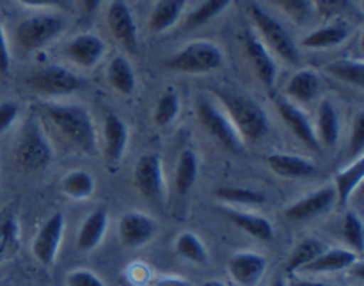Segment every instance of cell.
Returning <instances> with one entry per match:
<instances>
[{
	"mask_svg": "<svg viewBox=\"0 0 364 286\" xmlns=\"http://www.w3.org/2000/svg\"><path fill=\"white\" fill-rule=\"evenodd\" d=\"M315 9L326 18L340 16V14L352 11V0H313Z\"/></svg>",
	"mask_w": 364,
	"mask_h": 286,
	"instance_id": "cell-39",
	"label": "cell"
},
{
	"mask_svg": "<svg viewBox=\"0 0 364 286\" xmlns=\"http://www.w3.org/2000/svg\"><path fill=\"white\" fill-rule=\"evenodd\" d=\"M11 68V52L9 45H7L6 32H4L2 23H0V73L7 75Z\"/></svg>",
	"mask_w": 364,
	"mask_h": 286,
	"instance_id": "cell-44",
	"label": "cell"
},
{
	"mask_svg": "<svg viewBox=\"0 0 364 286\" xmlns=\"http://www.w3.org/2000/svg\"><path fill=\"white\" fill-rule=\"evenodd\" d=\"M25 84L36 95L52 98V96H70L73 92L82 91L87 82H85L84 77L68 70V68L50 64V66L32 71L27 80H25Z\"/></svg>",
	"mask_w": 364,
	"mask_h": 286,
	"instance_id": "cell-7",
	"label": "cell"
},
{
	"mask_svg": "<svg viewBox=\"0 0 364 286\" xmlns=\"http://www.w3.org/2000/svg\"><path fill=\"white\" fill-rule=\"evenodd\" d=\"M352 36V27L345 21H333L322 25L302 38L301 46L308 50H329L340 46Z\"/></svg>",
	"mask_w": 364,
	"mask_h": 286,
	"instance_id": "cell-21",
	"label": "cell"
},
{
	"mask_svg": "<svg viewBox=\"0 0 364 286\" xmlns=\"http://www.w3.org/2000/svg\"><path fill=\"white\" fill-rule=\"evenodd\" d=\"M231 2H233V0H205V2L199 4L198 9L192 11V13L188 14L185 25H187L188 28L203 27V25L212 21L215 16H219L220 13H224V11L230 7Z\"/></svg>",
	"mask_w": 364,
	"mask_h": 286,
	"instance_id": "cell-36",
	"label": "cell"
},
{
	"mask_svg": "<svg viewBox=\"0 0 364 286\" xmlns=\"http://www.w3.org/2000/svg\"><path fill=\"white\" fill-rule=\"evenodd\" d=\"M364 178V157L359 155L352 164H348L345 169L336 173L334 176V191H336V199L341 205H347L348 199L355 192V189L361 185Z\"/></svg>",
	"mask_w": 364,
	"mask_h": 286,
	"instance_id": "cell-27",
	"label": "cell"
},
{
	"mask_svg": "<svg viewBox=\"0 0 364 286\" xmlns=\"http://www.w3.org/2000/svg\"><path fill=\"white\" fill-rule=\"evenodd\" d=\"M103 157L109 164H119L130 141V132L123 117L109 112L103 120Z\"/></svg>",
	"mask_w": 364,
	"mask_h": 286,
	"instance_id": "cell-18",
	"label": "cell"
},
{
	"mask_svg": "<svg viewBox=\"0 0 364 286\" xmlns=\"http://www.w3.org/2000/svg\"><path fill=\"white\" fill-rule=\"evenodd\" d=\"M224 216L230 219V223H233L235 226L240 228L244 233L255 237L256 240L270 242L274 238L272 223H270L269 219H265V217L255 216V213L240 212V210H235V208H226L224 210Z\"/></svg>",
	"mask_w": 364,
	"mask_h": 286,
	"instance_id": "cell-25",
	"label": "cell"
},
{
	"mask_svg": "<svg viewBox=\"0 0 364 286\" xmlns=\"http://www.w3.org/2000/svg\"><path fill=\"white\" fill-rule=\"evenodd\" d=\"M198 120L203 130L228 152H242L245 148L244 139L240 137L238 130L235 128L233 121L226 114V110L219 105L215 98L199 96L198 98Z\"/></svg>",
	"mask_w": 364,
	"mask_h": 286,
	"instance_id": "cell-6",
	"label": "cell"
},
{
	"mask_svg": "<svg viewBox=\"0 0 364 286\" xmlns=\"http://www.w3.org/2000/svg\"><path fill=\"white\" fill-rule=\"evenodd\" d=\"M43 117L52 125L53 130L73 148L84 153H95L98 137H96L95 121L91 112L84 105L77 103L46 102L43 105Z\"/></svg>",
	"mask_w": 364,
	"mask_h": 286,
	"instance_id": "cell-1",
	"label": "cell"
},
{
	"mask_svg": "<svg viewBox=\"0 0 364 286\" xmlns=\"http://www.w3.org/2000/svg\"><path fill=\"white\" fill-rule=\"evenodd\" d=\"M343 237L350 249L358 255H361L364 249V231L363 221L355 212H347L343 219Z\"/></svg>",
	"mask_w": 364,
	"mask_h": 286,
	"instance_id": "cell-38",
	"label": "cell"
},
{
	"mask_svg": "<svg viewBox=\"0 0 364 286\" xmlns=\"http://www.w3.org/2000/svg\"><path fill=\"white\" fill-rule=\"evenodd\" d=\"M323 251H326V248H323L322 242L316 240V238H304V240L299 242L297 248L291 251L290 258H288L287 262V272H299L302 267H306L309 262H313V260L318 255H322Z\"/></svg>",
	"mask_w": 364,
	"mask_h": 286,
	"instance_id": "cell-32",
	"label": "cell"
},
{
	"mask_svg": "<svg viewBox=\"0 0 364 286\" xmlns=\"http://www.w3.org/2000/svg\"><path fill=\"white\" fill-rule=\"evenodd\" d=\"M119 238L127 248H142L156 235V221L141 212L124 213L117 224Z\"/></svg>",
	"mask_w": 364,
	"mask_h": 286,
	"instance_id": "cell-16",
	"label": "cell"
},
{
	"mask_svg": "<svg viewBox=\"0 0 364 286\" xmlns=\"http://www.w3.org/2000/svg\"><path fill=\"white\" fill-rule=\"evenodd\" d=\"M95 189V176H92L91 173H87V171L75 169L60 180V191H63L68 198L78 199V201L91 198Z\"/></svg>",
	"mask_w": 364,
	"mask_h": 286,
	"instance_id": "cell-31",
	"label": "cell"
},
{
	"mask_svg": "<svg viewBox=\"0 0 364 286\" xmlns=\"http://www.w3.org/2000/svg\"><path fill=\"white\" fill-rule=\"evenodd\" d=\"M199 176V159L194 149H183L174 169V189L178 196H187Z\"/></svg>",
	"mask_w": 364,
	"mask_h": 286,
	"instance_id": "cell-29",
	"label": "cell"
},
{
	"mask_svg": "<svg viewBox=\"0 0 364 286\" xmlns=\"http://www.w3.org/2000/svg\"><path fill=\"white\" fill-rule=\"evenodd\" d=\"M68 28V18L60 11L32 14L14 28V39L23 52H36L55 41Z\"/></svg>",
	"mask_w": 364,
	"mask_h": 286,
	"instance_id": "cell-5",
	"label": "cell"
},
{
	"mask_svg": "<svg viewBox=\"0 0 364 286\" xmlns=\"http://www.w3.org/2000/svg\"><path fill=\"white\" fill-rule=\"evenodd\" d=\"M201 286H226V285L220 283V281H217V280H210V281H205Z\"/></svg>",
	"mask_w": 364,
	"mask_h": 286,
	"instance_id": "cell-49",
	"label": "cell"
},
{
	"mask_svg": "<svg viewBox=\"0 0 364 286\" xmlns=\"http://www.w3.org/2000/svg\"><path fill=\"white\" fill-rule=\"evenodd\" d=\"M149 286H194L191 281L183 280V277H160L155 280Z\"/></svg>",
	"mask_w": 364,
	"mask_h": 286,
	"instance_id": "cell-46",
	"label": "cell"
},
{
	"mask_svg": "<svg viewBox=\"0 0 364 286\" xmlns=\"http://www.w3.org/2000/svg\"><path fill=\"white\" fill-rule=\"evenodd\" d=\"M215 198L237 206H259L267 201L263 192L244 187H220L215 191Z\"/></svg>",
	"mask_w": 364,
	"mask_h": 286,
	"instance_id": "cell-34",
	"label": "cell"
},
{
	"mask_svg": "<svg viewBox=\"0 0 364 286\" xmlns=\"http://www.w3.org/2000/svg\"><path fill=\"white\" fill-rule=\"evenodd\" d=\"M180 109H181L180 96H178L174 91L164 92L155 105V116H153L155 117V123L159 125V127H167V125H171L174 120H176L178 114H180Z\"/></svg>",
	"mask_w": 364,
	"mask_h": 286,
	"instance_id": "cell-37",
	"label": "cell"
},
{
	"mask_svg": "<svg viewBox=\"0 0 364 286\" xmlns=\"http://www.w3.org/2000/svg\"><path fill=\"white\" fill-rule=\"evenodd\" d=\"M274 103H276L277 112H279L281 120L284 121L288 130H290L306 148L313 149V152H318L322 146H320L318 137H316L315 134V125H313L311 117L302 110V107L290 102L287 96H277Z\"/></svg>",
	"mask_w": 364,
	"mask_h": 286,
	"instance_id": "cell-10",
	"label": "cell"
},
{
	"mask_svg": "<svg viewBox=\"0 0 364 286\" xmlns=\"http://www.w3.org/2000/svg\"><path fill=\"white\" fill-rule=\"evenodd\" d=\"M213 98L226 110L240 137L244 139L245 146L249 142H258L259 139L269 134V116L256 100L249 98L244 92L233 91V89L228 88L213 89Z\"/></svg>",
	"mask_w": 364,
	"mask_h": 286,
	"instance_id": "cell-2",
	"label": "cell"
},
{
	"mask_svg": "<svg viewBox=\"0 0 364 286\" xmlns=\"http://www.w3.org/2000/svg\"><path fill=\"white\" fill-rule=\"evenodd\" d=\"M18 237V224L14 219L0 221V256L14 244Z\"/></svg>",
	"mask_w": 364,
	"mask_h": 286,
	"instance_id": "cell-40",
	"label": "cell"
},
{
	"mask_svg": "<svg viewBox=\"0 0 364 286\" xmlns=\"http://www.w3.org/2000/svg\"><path fill=\"white\" fill-rule=\"evenodd\" d=\"M267 2H270L277 9L283 11L297 25L308 23L316 13L313 0H267Z\"/></svg>",
	"mask_w": 364,
	"mask_h": 286,
	"instance_id": "cell-35",
	"label": "cell"
},
{
	"mask_svg": "<svg viewBox=\"0 0 364 286\" xmlns=\"http://www.w3.org/2000/svg\"><path fill=\"white\" fill-rule=\"evenodd\" d=\"M64 228H66V221H64L63 213H53L36 235L34 242H32V255L41 265L52 267L55 263L60 242H63Z\"/></svg>",
	"mask_w": 364,
	"mask_h": 286,
	"instance_id": "cell-12",
	"label": "cell"
},
{
	"mask_svg": "<svg viewBox=\"0 0 364 286\" xmlns=\"http://www.w3.org/2000/svg\"><path fill=\"white\" fill-rule=\"evenodd\" d=\"M322 91V78L313 68H301L284 85V96L299 107L311 105Z\"/></svg>",
	"mask_w": 364,
	"mask_h": 286,
	"instance_id": "cell-17",
	"label": "cell"
},
{
	"mask_svg": "<svg viewBox=\"0 0 364 286\" xmlns=\"http://www.w3.org/2000/svg\"><path fill=\"white\" fill-rule=\"evenodd\" d=\"M323 71L336 80L350 85V88H364V63L361 59L331 60L323 66Z\"/></svg>",
	"mask_w": 364,
	"mask_h": 286,
	"instance_id": "cell-30",
	"label": "cell"
},
{
	"mask_svg": "<svg viewBox=\"0 0 364 286\" xmlns=\"http://www.w3.org/2000/svg\"><path fill=\"white\" fill-rule=\"evenodd\" d=\"M188 0H159L149 14V31L153 34H162L176 25L183 14Z\"/></svg>",
	"mask_w": 364,
	"mask_h": 286,
	"instance_id": "cell-26",
	"label": "cell"
},
{
	"mask_svg": "<svg viewBox=\"0 0 364 286\" xmlns=\"http://www.w3.org/2000/svg\"><path fill=\"white\" fill-rule=\"evenodd\" d=\"M174 251L180 258L187 260L191 263H198V265H203V263L208 262V251H206L205 244L199 240L198 235L194 233H181L180 237L174 242Z\"/></svg>",
	"mask_w": 364,
	"mask_h": 286,
	"instance_id": "cell-33",
	"label": "cell"
},
{
	"mask_svg": "<svg viewBox=\"0 0 364 286\" xmlns=\"http://www.w3.org/2000/svg\"><path fill=\"white\" fill-rule=\"evenodd\" d=\"M107 23L114 39L128 52H135L139 45V32L134 14L124 0H114L107 11Z\"/></svg>",
	"mask_w": 364,
	"mask_h": 286,
	"instance_id": "cell-14",
	"label": "cell"
},
{
	"mask_svg": "<svg viewBox=\"0 0 364 286\" xmlns=\"http://www.w3.org/2000/svg\"><path fill=\"white\" fill-rule=\"evenodd\" d=\"M244 50L247 55L249 63H251L252 70H255L256 77L262 82L263 88L274 89L277 80V59L270 53V50L263 45L258 34L252 31H247L244 34Z\"/></svg>",
	"mask_w": 364,
	"mask_h": 286,
	"instance_id": "cell-11",
	"label": "cell"
},
{
	"mask_svg": "<svg viewBox=\"0 0 364 286\" xmlns=\"http://www.w3.org/2000/svg\"><path fill=\"white\" fill-rule=\"evenodd\" d=\"M224 66V53L212 41H192L164 60V68L174 73L206 75Z\"/></svg>",
	"mask_w": 364,
	"mask_h": 286,
	"instance_id": "cell-4",
	"label": "cell"
},
{
	"mask_svg": "<svg viewBox=\"0 0 364 286\" xmlns=\"http://www.w3.org/2000/svg\"><path fill=\"white\" fill-rule=\"evenodd\" d=\"M288 286H334V285L320 283V281H306V280H297V281H291V285H288Z\"/></svg>",
	"mask_w": 364,
	"mask_h": 286,
	"instance_id": "cell-48",
	"label": "cell"
},
{
	"mask_svg": "<svg viewBox=\"0 0 364 286\" xmlns=\"http://www.w3.org/2000/svg\"><path fill=\"white\" fill-rule=\"evenodd\" d=\"M313 125H315V134L318 137L320 146L334 148L338 144L341 135V120L338 107L331 100H322L320 102Z\"/></svg>",
	"mask_w": 364,
	"mask_h": 286,
	"instance_id": "cell-20",
	"label": "cell"
},
{
	"mask_svg": "<svg viewBox=\"0 0 364 286\" xmlns=\"http://www.w3.org/2000/svg\"><path fill=\"white\" fill-rule=\"evenodd\" d=\"M267 164L274 174L290 178V180L309 178L316 171V166L311 160L299 155H290V153H272V155L267 157Z\"/></svg>",
	"mask_w": 364,
	"mask_h": 286,
	"instance_id": "cell-22",
	"label": "cell"
},
{
	"mask_svg": "<svg viewBox=\"0 0 364 286\" xmlns=\"http://www.w3.org/2000/svg\"><path fill=\"white\" fill-rule=\"evenodd\" d=\"M336 201V191L333 185L318 189V191L311 192V194L304 196L299 201L291 203L287 210H284V217L294 223H304V221L315 219V217L326 213L331 206Z\"/></svg>",
	"mask_w": 364,
	"mask_h": 286,
	"instance_id": "cell-15",
	"label": "cell"
},
{
	"mask_svg": "<svg viewBox=\"0 0 364 286\" xmlns=\"http://www.w3.org/2000/svg\"><path fill=\"white\" fill-rule=\"evenodd\" d=\"M107 80L110 82V85L119 95L124 96L134 95L135 88H137V77H135L134 66L124 55L112 57L109 68H107Z\"/></svg>",
	"mask_w": 364,
	"mask_h": 286,
	"instance_id": "cell-28",
	"label": "cell"
},
{
	"mask_svg": "<svg viewBox=\"0 0 364 286\" xmlns=\"http://www.w3.org/2000/svg\"><path fill=\"white\" fill-rule=\"evenodd\" d=\"M359 260L358 253L352 249H329L323 251L322 255L316 256L313 262L302 267L299 272L306 274H327V272H340V270L350 269L355 262Z\"/></svg>",
	"mask_w": 364,
	"mask_h": 286,
	"instance_id": "cell-23",
	"label": "cell"
},
{
	"mask_svg": "<svg viewBox=\"0 0 364 286\" xmlns=\"http://www.w3.org/2000/svg\"><path fill=\"white\" fill-rule=\"evenodd\" d=\"M103 0H82V6H84L85 14H95L100 9Z\"/></svg>",
	"mask_w": 364,
	"mask_h": 286,
	"instance_id": "cell-47",
	"label": "cell"
},
{
	"mask_svg": "<svg viewBox=\"0 0 364 286\" xmlns=\"http://www.w3.org/2000/svg\"><path fill=\"white\" fill-rule=\"evenodd\" d=\"M230 276L242 286H256L265 276L267 258L258 253H237L228 262Z\"/></svg>",
	"mask_w": 364,
	"mask_h": 286,
	"instance_id": "cell-19",
	"label": "cell"
},
{
	"mask_svg": "<svg viewBox=\"0 0 364 286\" xmlns=\"http://www.w3.org/2000/svg\"><path fill=\"white\" fill-rule=\"evenodd\" d=\"M364 148V112H359L354 120V127H352L350 134V144H348V152L354 155H363Z\"/></svg>",
	"mask_w": 364,
	"mask_h": 286,
	"instance_id": "cell-42",
	"label": "cell"
},
{
	"mask_svg": "<svg viewBox=\"0 0 364 286\" xmlns=\"http://www.w3.org/2000/svg\"><path fill=\"white\" fill-rule=\"evenodd\" d=\"M249 16L255 23L258 38L262 39L263 45L270 50V53L276 59L288 64V66H299L301 64V48H299L297 41L291 38L288 28L281 21H277L265 7L256 2L249 4Z\"/></svg>",
	"mask_w": 364,
	"mask_h": 286,
	"instance_id": "cell-3",
	"label": "cell"
},
{
	"mask_svg": "<svg viewBox=\"0 0 364 286\" xmlns=\"http://www.w3.org/2000/svg\"><path fill=\"white\" fill-rule=\"evenodd\" d=\"M107 226H109V212L105 208H98L89 213L78 230L77 248L84 253L98 248L105 237Z\"/></svg>",
	"mask_w": 364,
	"mask_h": 286,
	"instance_id": "cell-24",
	"label": "cell"
},
{
	"mask_svg": "<svg viewBox=\"0 0 364 286\" xmlns=\"http://www.w3.org/2000/svg\"><path fill=\"white\" fill-rule=\"evenodd\" d=\"M270 286H288V285H287V281H284V280H276Z\"/></svg>",
	"mask_w": 364,
	"mask_h": 286,
	"instance_id": "cell-50",
	"label": "cell"
},
{
	"mask_svg": "<svg viewBox=\"0 0 364 286\" xmlns=\"http://www.w3.org/2000/svg\"><path fill=\"white\" fill-rule=\"evenodd\" d=\"M66 285L68 286H105V283H103L95 272L85 269H77L73 270V272L68 274Z\"/></svg>",
	"mask_w": 364,
	"mask_h": 286,
	"instance_id": "cell-41",
	"label": "cell"
},
{
	"mask_svg": "<svg viewBox=\"0 0 364 286\" xmlns=\"http://www.w3.org/2000/svg\"><path fill=\"white\" fill-rule=\"evenodd\" d=\"M107 52V45L98 34L95 32H82L73 36L64 46V55L75 66L91 70L100 60L103 59Z\"/></svg>",
	"mask_w": 364,
	"mask_h": 286,
	"instance_id": "cell-13",
	"label": "cell"
},
{
	"mask_svg": "<svg viewBox=\"0 0 364 286\" xmlns=\"http://www.w3.org/2000/svg\"><path fill=\"white\" fill-rule=\"evenodd\" d=\"M28 7H53L57 11H66L71 7V0H16Z\"/></svg>",
	"mask_w": 364,
	"mask_h": 286,
	"instance_id": "cell-45",
	"label": "cell"
},
{
	"mask_svg": "<svg viewBox=\"0 0 364 286\" xmlns=\"http://www.w3.org/2000/svg\"><path fill=\"white\" fill-rule=\"evenodd\" d=\"M52 144L34 121H28L14 146V162L23 171H38L52 160Z\"/></svg>",
	"mask_w": 364,
	"mask_h": 286,
	"instance_id": "cell-8",
	"label": "cell"
},
{
	"mask_svg": "<svg viewBox=\"0 0 364 286\" xmlns=\"http://www.w3.org/2000/svg\"><path fill=\"white\" fill-rule=\"evenodd\" d=\"M20 114V107L14 102H2L0 103V134L9 130L13 127L14 121L18 120Z\"/></svg>",
	"mask_w": 364,
	"mask_h": 286,
	"instance_id": "cell-43",
	"label": "cell"
},
{
	"mask_svg": "<svg viewBox=\"0 0 364 286\" xmlns=\"http://www.w3.org/2000/svg\"><path fill=\"white\" fill-rule=\"evenodd\" d=\"M135 187L151 203H162L166 192L162 159L156 153H146L137 160L134 169Z\"/></svg>",
	"mask_w": 364,
	"mask_h": 286,
	"instance_id": "cell-9",
	"label": "cell"
}]
</instances>
